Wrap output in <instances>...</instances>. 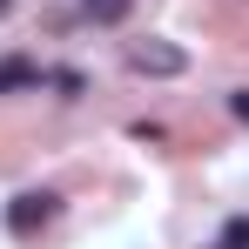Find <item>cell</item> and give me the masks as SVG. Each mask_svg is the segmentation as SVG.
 Returning <instances> with one entry per match:
<instances>
[{
  "instance_id": "7a4b0ae2",
  "label": "cell",
  "mask_w": 249,
  "mask_h": 249,
  "mask_svg": "<svg viewBox=\"0 0 249 249\" xmlns=\"http://www.w3.org/2000/svg\"><path fill=\"white\" fill-rule=\"evenodd\" d=\"M54 215H61V202H54L47 189L41 196H14V202H7V229H14V236H41Z\"/></svg>"
},
{
  "instance_id": "5b68a950",
  "label": "cell",
  "mask_w": 249,
  "mask_h": 249,
  "mask_svg": "<svg viewBox=\"0 0 249 249\" xmlns=\"http://www.w3.org/2000/svg\"><path fill=\"white\" fill-rule=\"evenodd\" d=\"M215 249H249V215H236V222L222 229V243H215Z\"/></svg>"
},
{
  "instance_id": "6da1fadb",
  "label": "cell",
  "mask_w": 249,
  "mask_h": 249,
  "mask_svg": "<svg viewBox=\"0 0 249 249\" xmlns=\"http://www.w3.org/2000/svg\"><path fill=\"white\" fill-rule=\"evenodd\" d=\"M128 74H148V81H168V74H189V54L162 34H148V41H128Z\"/></svg>"
},
{
  "instance_id": "277c9868",
  "label": "cell",
  "mask_w": 249,
  "mask_h": 249,
  "mask_svg": "<svg viewBox=\"0 0 249 249\" xmlns=\"http://www.w3.org/2000/svg\"><path fill=\"white\" fill-rule=\"evenodd\" d=\"M128 7H135V0H81V14H88V20H101V27L128 20Z\"/></svg>"
},
{
  "instance_id": "8992f818",
  "label": "cell",
  "mask_w": 249,
  "mask_h": 249,
  "mask_svg": "<svg viewBox=\"0 0 249 249\" xmlns=\"http://www.w3.org/2000/svg\"><path fill=\"white\" fill-rule=\"evenodd\" d=\"M229 115H236V122H249V88H236V94H229Z\"/></svg>"
},
{
  "instance_id": "3957f363",
  "label": "cell",
  "mask_w": 249,
  "mask_h": 249,
  "mask_svg": "<svg viewBox=\"0 0 249 249\" xmlns=\"http://www.w3.org/2000/svg\"><path fill=\"white\" fill-rule=\"evenodd\" d=\"M20 88H41V61L34 54H7L0 61V94H20Z\"/></svg>"
}]
</instances>
